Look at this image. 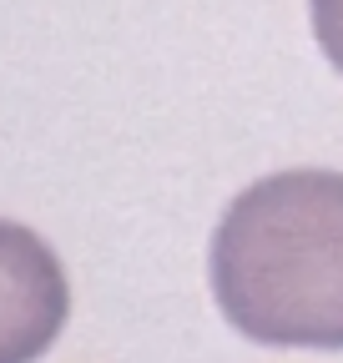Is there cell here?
I'll use <instances>...</instances> for the list:
<instances>
[{
    "label": "cell",
    "mask_w": 343,
    "mask_h": 363,
    "mask_svg": "<svg viewBox=\"0 0 343 363\" xmlns=\"http://www.w3.org/2000/svg\"><path fill=\"white\" fill-rule=\"evenodd\" d=\"M71 313L61 257L30 227L0 217V363H35Z\"/></svg>",
    "instance_id": "cell-2"
},
{
    "label": "cell",
    "mask_w": 343,
    "mask_h": 363,
    "mask_svg": "<svg viewBox=\"0 0 343 363\" xmlns=\"http://www.w3.org/2000/svg\"><path fill=\"white\" fill-rule=\"evenodd\" d=\"M223 318L263 348H343V172L293 167L227 202L207 247Z\"/></svg>",
    "instance_id": "cell-1"
},
{
    "label": "cell",
    "mask_w": 343,
    "mask_h": 363,
    "mask_svg": "<svg viewBox=\"0 0 343 363\" xmlns=\"http://www.w3.org/2000/svg\"><path fill=\"white\" fill-rule=\"evenodd\" d=\"M308 16H313V40L323 61L343 76V0H308Z\"/></svg>",
    "instance_id": "cell-3"
}]
</instances>
